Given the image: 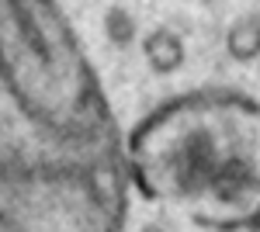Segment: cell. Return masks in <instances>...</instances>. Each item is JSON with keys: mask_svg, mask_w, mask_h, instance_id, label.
I'll use <instances>...</instances> for the list:
<instances>
[{"mask_svg": "<svg viewBox=\"0 0 260 232\" xmlns=\"http://www.w3.org/2000/svg\"><path fill=\"white\" fill-rule=\"evenodd\" d=\"M128 159L59 0H0V232H121Z\"/></svg>", "mask_w": 260, "mask_h": 232, "instance_id": "cell-1", "label": "cell"}, {"mask_svg": "<svg viewBox=\"0 0 260 232\" xmlns=\"http://www.w3.org/2000/svg\"><path fill=\"white\" fill-rule=\"evenodd\" d=\"M128 180L149 201L208 229L260 222V104L240 90H184L125 139Z\"/></svg>", "mask_w": 260, "mask_h": 232, "instance_id": "cell-2", "label": "cell"}]
</instances>
